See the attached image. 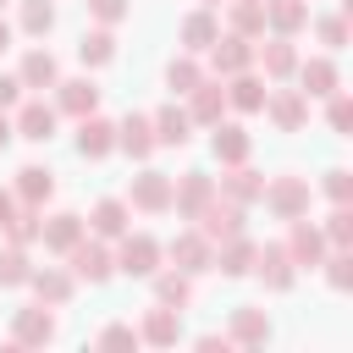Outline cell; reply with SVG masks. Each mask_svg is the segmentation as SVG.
I'll use <instances>...</instances> for the list:
<instances>
[{"mask_svg":"<svg viewBox=\"0 0 353 353\" xmlns=\"http://www.w3.org/2000/svg\"><path fill=\"white\" fill-rule=\"evenodd\" d=\"M210 199H215V176H210V171H182V176H171V210H176L182 221H193Z\"/></svg>","mask_w":353,"mask_h":353,"instance_id":"obj_9","label":"cell"},{"mask_svg":"<svg viewBox=\"0 0 353 353\" xmlns=\"http://www.w3.org/2000/svg\"><path fill=\"white\" fill-rule=\"evenodd\" d=\"M116 149H121V154H132V160H149V154L160 149V143H154L149 116H138V110H132V116H121V121H116Z\"/></svg>","mask_w":353,"mask_h":353,"instance_id":"obj_26","label":"cell"},{"mask_svg":"<svg viewBox=\"0 0 353 353\" xmlns=\"http://www.w3.org/2000/svg\"><path fill=\"white\" fill-rule=\"evenodd\" d=\"M28 292L39 298V303H50V309H61L72 292H77V281H72V270H61V265H33V276H28Z\"/></svg>","mask_w":353,"mask_h":353,"instance_id":"obj_24","label":"cell"},{"mask_svg":"<svg viewBox=\"0 0 353 353\" xmlns=\"http://www.w3.org/2000/svg\"><path fill=\"white\" fill-rule=\"evenodd\" d=\"M55 121H61L55 105H44V99H22L11 127H17V138H28V143H50V138H55Z\"/></svg>","mask_w":353,"mask_h":353,"instance_id":"obj_17","label":"cell"},{"mask_svg":"<svg viewBox=\"0 0 353 353\" xmlns=\"http://www.w3.org/2000/svg\"><path fill=\"white\" fill-rule=\"evenodd\" d=\"M55 342V309L50 303H28L11 314V347H44Z\"/></svg>","mask_w":353,"mask_h":353,"instance_id":"obj_8","label":"cell"},{"mask_svg":"<svg viewBox=\"0 0 353 353\" xmlns=\"http://www.w3.org/2000/svg\"><path fill=\"white\" fill-rule=\"evenodd\" d=\"M28 276H33L28 248H22V243H6V248H0V287H28Z\"/></svg>","mask_w":353,"mask_h":353,"instance_id":"obj_38","label":"cell"},{"mask_svg":"<svg viewBox=\"0 0 353 353\" xmlns=\"http://www.w3.org/2000/svg\"><path fill=\"white\" fill-rule=\"evenodd\" d=\"M116 149V121H105L99 110L94 116H77V154L83 160H105Z\"/></svg>","mask_w":353,"mask_h":353,"instance_id":"obj_21","label":"cell"},{"mask_svg":"<svg viewBox=\"0 0 353 353\" xmlns=\"http://www.w3.org/2000/svg\"><path fill=\"white\" fill-rule=\"evenodd\" d=\"M309 28V0H265V33L298 39Z\"/></svg>","mask_w":353,"mask_h":353,"instance_id":"obj_29","label":"cell"},{"mask_svg":"<svg viewBox=\"0 0 353 353\" xmlns=\"http://www.w3.org/2000/svg\"><path fill=\"white\" fill-rule=\"evenodd\" d=\"M110 254H116V270H121V276H154V270H160V259H165V248H160L149 232H132V226L116 237V248H110Z\"/></svg>","mask_w":353,"mask_h":353,"instance_id":"obj_3","label":"cell"},{"mask_svg":"<svg viewBox=\"0 0 353 353\" xmlns=\"http://www.w3.org/2000/svg\"><path fill=\"white\" fill-rule=\"evenodd\" d=\"M61 259H66L72 281H88V287H99V281H110V276H116V254H110V243H105V237H94V232H83Z\"/></svg>","mask_w":353,"mask_h":353,"instance_id":"obj_1","label":"cell"},{"mask_svg":"<svg viewBox=\"0 0 353 353\" xmlns=\"http://www.w3.org/2000/svg\"><path fill=\"white\" fill-rule=\"evenodd\" d=\"M149 281H154V303H171V309H188L193 303V276L188 270L171 265V270H154Z\"/></svg>","mask_w":353,"mask_h":353,"instance_id":"obj_35","label":"cell"},{"mask_svg":"<svg viewBox=\"0 0 353 353\" xmlns=\"http://www.w3.org/2000/svg\"><path fill=\"white\" fill-rule=\"evenodd\" d=\"M22 105V83H17V72H0V110H17Z\"/></svg>","mask_w":353,"mask_h":353,"instance_id":"obj_48","label":"cell"},{"mask_svg":"<svg viewBox=\"0 0 353 353\" xmlns=\"http://www.w3.org/2000/svg\"><path fill=\"white\" fill-rule=\"evenodd\" d=\"M265 210L276 215V221H298V215H309V176H298V171H276V176H265Z\"/></svg>","mask_w":353,"mask_h":353,"instance_id":"obj_2","label":"cell"},{"mask_svg":"<svg viewBox=\"0 0 353 353\" xmlns=\"http://www.w3.org/2000/svg\"><path fill=\"white\" fill-rule=\"evenodd\" d=\"M88 6V17L99 22V28H116L121 17H127V0H83Z\"/></svg>","mask_w":353,"mask_h":353,"instance_id":"obj_46","label":"cell"},{"mask_svg":"<svg viewBox=\"0 0 353 353\" xmlns=\"http://www.w3.org/2000/svg\"><path fill=\"white\" fill-rule=\"evenodd\" d=\"M204 6H215V11H221V6H226V0H204Z\"/></svg>","mask_w":353,"mask_h":353,"instance_id":"obj_53","label":"cell"},{"mask_svg":"<svg viewBox=\"0 0 353 353\" xmlns=\"http://www.w3.org/2000/svg\"><path fill=\"white\" fill-rule=\"evenodd\" d=\"M215 193H226L232 204H243V210H248V204L265 193V176H259L248 160H237V165H221V188H215Z\"/></svg>","mask_w":353,"mask_h":353,"instance_id":"obj_23","label":"cell"},{"mask_svg":"<svg viewBox=\"0 0 353 353\" xmlns=\"http://www.w3.org/2000/svg\"><path fill=\"white\" fill-rule=\"evenodd\" d=\"M39 226H44V210H39V204H17L11 221H6V237L22 243V248H33V243H39Z\"/></svg>","mask_w":353,"mask_h":353,"instance_id":"obj_37","label":"cell"},{"mask_svg":"<svg viewBox=\"0 0 353 353\" xmlns=\"http://www.w3.org/2000/svg\"><path fill=\"white\" fill-rule=\"evenodd\" d=\"M254 276L265 281V292H292V281H298V265H292L287 243H265V248L254 254Z\"/></svg>","mask_w":353,"mask_h":353,"instance_id":"obj_10","label":"cell"},{"mask_svg":"<svg viewBox=\"0 0 353 353\" xmlns=\"http://www.w3.org/2000/svg\"><path fill=\"white\" fill-rule=\"evenodd\" d=\"M226 342L232 347H265L270 342V314L265 309H232V325H226Z\"/></svg>","mask_w":353,"mask_h":353,"instance_id":"obj_25","label":"cell"},{"mask_svg":"<svg viewBox=\"0 0 353 353\" xmlns=\"http://www.w3.org/2000/svg\"><path fill=\"white\" fill-rule=\"evenodd\" d=\"M94 342L99 347H138V325H105Z\"/></svg>","mask_w":353,"mask_h":353,"instance_id":"obj_47","label":"cell"},{"mask_svg":"<svg viewBox=\"0 0 353 353\" xmlns=\"http://www.w3.org/2000/svg\"><path fill=\"white\" fill-rule=\"evenodd\" d=\"M182 99H188V121H193V127H215V121L226 116V83L210 77V72H204Z\"/></svg>","mask_w":353,"mask_h":353,"instance_id":"obj_6","label":"cell"},{"mask_svg":"<svg viewBox=\"0 0 353 353\" xmlns=\"http://www.w3.org/2000/svg\"><path fill=\"white\" fill-rule=\"evenodd\" d=\"M160 248H165V259H171L176 270H188V276H204V270H210V254H215L193 226H188V232H176V237H171V243H160Z\"/></svg>","mask_w":353,"mask_h":353,"instance_id":"obj_18","label":"cell"},{"mask_svg":"<svg viewBox=\"0 0 353 353\" xmlns=\"http://www.w3.org/2000/svg\"><path fill=\"white\" fill-rule=\"evenodd\" d=\"M320 265H325V281H331L336 292H347V287H353V248H325V259H320Z\"/></svg>","mask_w":353,"mask_h":353,"instance_id":"obj_42","label":"cell"},{"mask_svg":"<svg viewBox=\"0 0 353 353\" xmlns=\"http://www.w3.org/2000/svg\"><path fill=\"white\" fill-rule=\"evenodd\" d=\"M281 243H287V254H292L298 270H314V265L325 259V248H331V243L320 237V221H309V215L287 221V237H281Z\"/></svg>","mask_w":353,"mask_h":353,"instance_id":"obj_7","label":"cell"},{"mask_svg":"<svg viewBox=\"0 0 353 353\" xmlns=\"http://www.w3.org/2000/svg\"><path fill=\"white\" fill-rule=\"evenodd\" d=\"M77 61H83V66H105V61H116V33H110V28H88V33L77 39Z\"/></svg>","mask_w":353,"mask_h":353,"instance_id":"obj_36","label":"cell"},{"mask_svg":"<svg viewBox=\"0 0 353 353\" xmlns=\"http://www.w3.org/2000/svg\"><path fill=\"white\" fill-rule=\"evenodd\" d=\"M226 33L265 39V0H226Z\"/></svg>","mask_w":353,"mask_h":353,"instance_id":"obj_33","label":"cell"},{"mask_svg":"<svg viewBox=\"0 0 353 353\" xmlns=\"http://www.w3.org/2000/svg\"><path fill=\"white\" fill-rule=\"evenodd\" d=\"M55 110L61 116H94L99 110V83L94 77H55Z\"/></svg>","mask_w":353,"mask_h":353,"instance_id":"obj_15","label":"cell"},{"mask_svg":"<svg viewBox=\"0 0 353 353\" xmlns=\"http://www.w3.org/2000/svg\"><path fill=\"white\" fill-rule=\"evenodd\" d=\"M127 204L138 215H165L171 210V176L165 171H138L132 188H127Z\"/></svg>","mask_w":353,"mask_h":353,"instance_id":"obj_12","label":"cell"},{"mask_svg":"<svg viewBox=\"0 0 353 353\" xmlns=\"http://www.w3.org/2000/svg\"><path fill=\"white\" fill-rule=\"evenodd\" d=\"M320 188H325V199H331V204H347V199H353V171H347V165H331Z\"/></svg>","mask_w":353,"mask_h":353,"instance_id":"obj_45","label":"cell"},{"mask_svg":"<svg viewBox=\"0 0 353 353\" xmlns=\"http://www.w3.org/2000/svg\"><path fill=\"white\" fill-rule=\"evenodd\" d=\"M325 127H331V132H347V127H353V99H347L342 88L325 94Z\"/></svg>","mask_w":353,"mask_h":353,"instance_id":"obj_44","label":"cell"},{"mask_svg":"<svg viewBox=\"0 0 353 353\" xmlns=\"http://www.w3.org/2000/svg\"><path fill=\"white\" fill-rule=\"evenodd\" d=\"M320 237H325L331 248H353V210H347V204H331V215L320 221Z\"/></svg>","mask_w":353,"mask_h":353,"instance_id":"obj_41","label":"cell"},{"mask_svg":"<svg viewBox=\"0 0 353 353\" xmlns=\"http://www.w3.org/2000/svg\"><path fill=\"white\" fill-rule=\"evenodd\" d=\"M199 77H204L199 55H188V50H182V55H171V66H165V88H171V94H188Z\"/></svg>","mask_w":353,"mask_h":353,"instance_id":"obj_40","label":"cell"},{"mask_svg":"<svg viewBox=\"0 0 353 353\" xmlns=\"http://www.w3.org/2000/svg\"><path fill=\"white\" fill-rule=\"evenodd\" d=\"M193 232H199V237H204V243L215 248L221 237H232V232H243V204H232L226 193H215V199H210V204H204V210L193 215Z\"/></svg>","mask_w":353,"mask_h":353,"instance_id":"obj_5","label":"cell"},{"mask_svg":"<svg viewBox=\"0 0 353 353\" xmlns=\"http://www.w3.org/2000/svg\"><path fill=\"white\" fill-rule=\"evenodd\" d=\"M221 83H226V105H232V110H243V116H254V110L265 105V88H270L254 66H248V72H237V77H221Z\"/></svg>","mask_w":353,"mask_h":353,"instance_id":"obj_30","label":"cell"},{"mask_svg":"<svg viewBox=\"0 0 353 353\" xmlns=\"http://www.w3.org/2000/svg\"><path fill=\"white\" fill-rule=\"evenodd\" d=\"M17 28L33 33V39H44V33L55 28V6H50V0H22V6H17Z\"/></svg>","mask_w":353,"mask_h":353,"instance_id":"obj_39","label":"cell"},{"mask_svg":"<svg viewBox=\"0 0 353 353\" xmlns=\"http://www.w3.org/2000/svg\"><path fill=\"white\" fill-rule=\"evenodd\" d=\"M254 254H259V243H254L248 232H232V237L215 243L210 270H221V276H248V270H254Z\"/></svg>","mask_w":353,"mask_h":353,"instance_id":"obj_16","label":"cell"},{"mask_svg":"<svg viewBox=\"0 0 353 353\" xmlns=\"http://www.w3.org/2000/svg\"><path fill=\"white\" fill-rule=\"evenodd\" d=\"M204 55H210V77H237V72H248V66H254V39L221 33Z\"/></svg>","mask_w":353,"mask_h":353,"instance_id":"obj_11","label":"cell"},{"mask_svg":"<svg viewBox=\"0 0 353 353\" xmlns=\"http://www.w3.org/2000/svg\"><path fill=\"white\" fill-rule=\"evenodd\" d=\"M210 154H215L221 165H237V160H248V154H254V138H248V127H237V121H215V127H210Z\"/></svg>","mask_w":353,"mask_h":353,"instance_id":"obj_22","label":"cell"},{"mask_svg":"<svg viewBox=\"0 0 353 353\" xmlns=\"http://www.w3.org/2000/svg\"><path fill=\"white\" fill-rule=\"evenodd\" d=\"M11 193H17V204H39L44 210V199L55 193V171L50 165H22L17 182H11Z\"/></svg>","mask_w":353,"mask_h":353,"instance_id":"obj_32","label":"cell"},{"mask_svg":"<svg viewBox=\"0 0 353 353\" xmlns=\"http://www.w3.org/2000/svg\"><path fill=\"white\" fill-rule=\"evenodd\" d=\"M199 347H204V353H226V347H232V342H226V336H221V331H204V336H199Z\"/></svg>","mask_w":353,"mask_h":353,"instance_id":"obj_49","label":"cell"},{"mask_svg":"<svg viewBox=\"0 0 353 353\" xmlns=\"http://www.w3.org/2000/svg\"><path fill=\"white\" fill-rule=\"evenodd\" d=\"M259 110L270 116L276 132H303L309 127V94L303 88H265V105Z\"/></svg>","mask_w":353,"mask_h":353,"instance_id":"obj_4","label":"cell"},{"mask_svg":"<svg viewBox=\"0 0 353 353\" xmlns=\"http://www.w3.org/2000/svg\"><path fill=\"white\" fill-rule=\"evenodd\" d=\"M11 210H17V193H11V188H0V232H6V221H11Z\"/></svg>","mask_w":353,"mask_h":353,"instance_id":"obj_50","label":"cell"},{"mask_svg":"<svg viewBox=\"0 0 353 353\" xmlns=\"http://www.w3.org/2000/svg\"><path fill=\"white\" fill-rule=\"evenodd\" d=\"M176 336H182V309L171 303H154L138 325V342H154V347H176Z\"/></svg>","mask_w":353,"mask_h":353,"instance_id":"obj_28","label":"cell"},{"mask_svg":"<svg viewBox=\"0 0 353 353\" xmlns=\"http://www.w3.org/2000/svg\"><path fill=\"white\" fill-rule=\"evenodd\" d=\"M55 77H61V61L50 50H28L22 66H17V83L22 88H55Z\"/></svg>","mask_w":353,"mask_h":353,"instance_id":"obj_34","label":"cell"},{"mask_svg":"<svg viewBox=\"0 0 353 353\" xmlns=\"http://www.w3.org/2000/svg\"><path fill=\"white\" fill-rule=\"evenodd\" d=\"M11 138H17V127H11V116H6V110H0V149H6V143H11Z\"/></svg>","mask_w":353,"mask_h":353,"instance_id":"obj_51","label":"cell"},{"mask_svg":"<svg viewBox=\"0 0 353 353\" xmlns=\"http://www.w3.org/2000/svg\"><path fill=\"white\" fill-rule=\"evenodd\" d=\"M6 50H11V22L0 17V55H6Z\"/></svg>","mask_w":353,"mask_h":353,"instance_id":"obj_52","label":"cell"},{"mask_svg":"<svg viewBox=\"0 0 353 353\" xmlns=\"http://www.w3.org/2000/svg\"><path fill=\"white\" fill-rule=\"evenodd\" d=\"M254 66L265 72V83H287V77L298 72V50H292V39L270 33L265 44H254Z\"/></svg>","mask_w":353,"mask_h":353,"instance_id":"obj_14","label":"cell"},{"mask_svg":"<svg viewBox=\"0 0 353 353\" xmlns=\"http://www.w3.org/2000/svg\"><path fill=\"white\" fill-rule=\"evenodd\" d=\"M83 232H88V221H83L77 210H55V215H44L39 243H44V254H66V248H72Z\"/></svg>","mask_w":353,"mask_h":353,"instance_id":"obj_20","label":"cell"},{"mask_svg":"<svg viewBox=\"0 0 353 353\" xmlns=\"http://www.w3.org/2000/svg\"><path fill=\"white\" fill-rule=\"evenodd\" d=\"M298 88L309 94V99H325V94H336L342 88V72H336V61L331 55H309V61H298Z\"/></svg>","mask_w":353,"mask_h":353,"instance_id":"obj_19","label":"cell"},{"mask_svg":"<svg viewBox=\"0 0 353 353\" xmlns=\"http://www.w3.org/2000/svg\"><path fill=\"white\" fill-rule=\"evenodd\" d=\"M127 226H132V204H127V199H99V204L88 210V232L105 237V243H116Z\"/></svg>","mask_w":353,"mask_h":353,"instance_id":"obj_27","label":"cell"},{"mask_svg":"<svg viewBox=\"0 0 353 353\" xmlns=\"http://www.w3.org/2000/svg\"><path fill=\"white\" fill-rule=\"evenodd\" d=\"M149 127H154V143H165V149H182V143L193 138L188 105H160V110L149 116Z\"/></svg>","mask_w":353,"mask_h":353,"instance_id":"obj_31","label":"cell"},{"mask_svg":"<svg viewBox=\"0 0 353 353\" xmlns=\"http://www.w3.org/2000/svg\"><path fill=\"white\" fill-rule=\"evenodd\" d=\"M314 22V39L325 44V50H342L347 44V11H331V17H309Z\"/></svg>","mask_w":353,"mask_h":353,"instance_id":"obj_43","label":"cell"},{"mask_svg":"<svg viewBox=\"0 0 353 353\" xmlns=\"http://www.w3.org/2000/svg\"><path fill=\"white\" fill-rule=\"evenodd\" d=\"M215 39H221V17H215V6H199V11H188V17L176 22V44H182L188 55H204Z\"/></svg>","mask_w":353,"mask_h":353,"instance_id":"obj_13","label":"cell"},{"mask_svg":"<svg viewBox=\"0 0 353 353\" xmlns=\"http://www.w3.org/2000/svg\"><path fill=\"white\" fill-rule=\"evenodd\" d=\"M0 6H11V0H0Z\"/></svg>","mask_w":353,"mask_h":353,"instance_id":"obj_54","label":"cell"}]
</instances>
